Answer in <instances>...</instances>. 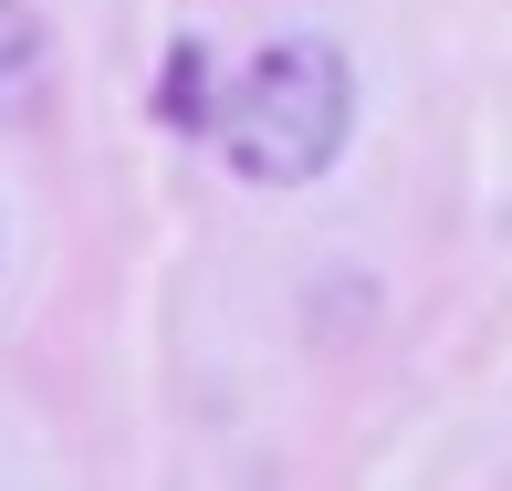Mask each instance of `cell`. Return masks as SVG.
<instances>
[{
	"label": "cell",
	"instance_id": "obj_1",
	"mask_svg": "<svg viewBox=\"0 0 512 491\" xmlns=\"http://www.w3.org/2000/svg\"><path fill=\"white\" fill-rule=\"evenodd\" d=\"M356 136V63L324 32H283L209 95V147L241 189H314Z\"/></svg>",
	"mask_w": 512,
	"mask_h": 491
},
{
	"label": "cell",
	"instance_id": "obj_2",
	"mask_svg": "<svg viewBox=\"0 0 512 491\" xmlns=\"http://www.w3.org/2000/svg\"><path fill=\"white\" fill-rule=\"evenodd\" d=\"M42 84H53V42H42L32 0H0V126H32Z\"/></svg>",
	"mask_w": 512,
	"mask_h": 491
},
{
	"label": "cell",
	"instance_id": "obj_3",
	"mask_svg": "<svg viewBox=\"0 0 512 491\" xmlns=\"http://www.w3.org/2000/svg\"><path fill=\"white\" fill-rule=\"evenodd\" d=\"M157 115H168V126H209V53H199V32H178V42H168V84H157Z\"/></svg>",
	"mask_w": 512,
	"mask_h": 491
}]
</instances>
